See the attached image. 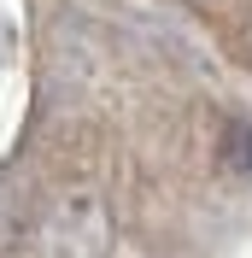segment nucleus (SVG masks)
I'll return each instance as SVG.
<instances>
[{
    "label": "nucleus",
    "mask_w": 252,
    "mask_h": 258,
    "mask_svg": "<svg viewBox=\"0 0 252 258\" xmlns=\"http://www.w3.org/2000/svg\"><path fill=\"white\" fill-rule=\"evenodd\" d=\"M111 211L100 194H59L35 223V258H106Z\"/></svg>",
    "instance_id": "obj_1"
},
{
    "label": "nucleus",
    "mask_w": 252,
    "mask_h": 258,
    "mask_svg": "<svg viewBox=\"0 0 252 258\" xmlns=\"http://www.w3.org/2000/svg\"><path fill=\"white\" fill-rule=\"evenodd\" d=\"M235 147H240V153H235V159H240V170L252 176V129H246V123H235Z\"/></svg>",
    "instance_id": "obj_2"
}]
</instances>
